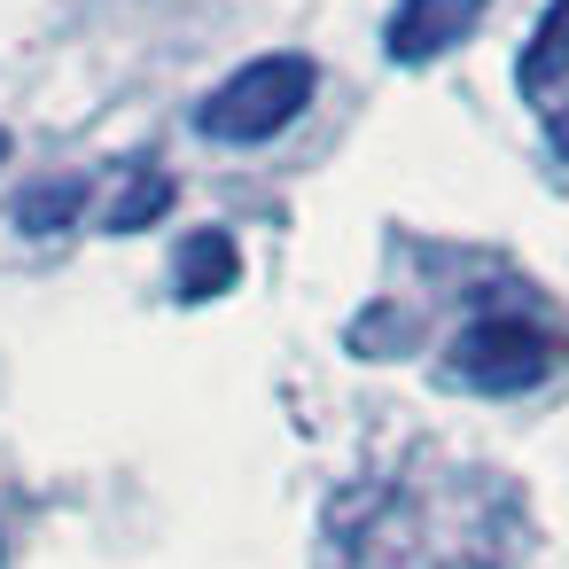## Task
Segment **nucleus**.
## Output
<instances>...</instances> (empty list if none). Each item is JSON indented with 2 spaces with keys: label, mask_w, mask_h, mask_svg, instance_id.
<instances>
[{
  "label": "nucleus",
  "mask_w": 569,
  "mask_h": 569,
  "mask_svg": "<svg viewBox=\"0 0 569 569\" xmlns=\"http://www.w3.org/2000/svg\"><path fill=\"white\" fill-rule=\"evenodd\" d=\"M234 281H242V250H234L227 227H196V234L172 250V297H180V305H219Z\"/></svg>",
  "instance_id": "20e7f679"
},
{
  "label": "nucleus",
  "mask_w": 569,
  "mask_h": 569,
  "mask_svg": "<svg viewBox=\"0 0 569 569\" xmlns=\"http://www.w3.org/2000/svg\"><path fill=\"white\" fill-rule=\"evenodd\" d=\"M546 141H553V157H561V164H569V102H561V110H553V118H546Z\"/></svg>",
  "instance_id": "6e6552de"
},
{
  "label": "nucleus",
  "mask_w": 569,
  "mask_h": 569,
  "mask_svg": "<svg viewBox=\"0 0 569 569\" xmlns=\"http://www.w3.org/2000/svg\"><path fill=\"white\" fill-rule=\"evenodd\" d=\"M312 102H320V63L297 56V48H273V56L234 63V71L196 102V133H203L211 149H266V141H281Z\"/></svg>",
  "instance_id": "f257e3e1"
},
{
  "label": "nucleus",
  "mask_w": 569,
  "mask_h": 569,
  "mask_svg": "<svg viewBox=\"0 0 569 569\" xmlns=\"http://www.w3.org/2000/svg\"><path fill=\"white\" fill-rule=\"evenodd\" d=\"M515 87L530 102H553L569 87V0H546L538 9V24H530V40L515 56Z\"/></svg>",
  "instance_id": "39448f33"
},
{
  "label": "nucleus",
  "mask_w": 569,
  "mask_h": 569,
  "mask_svg": "<svg viewBox=\"0 0 569 569\" xmlns=\"http://www.w3.org/2000/svg\"><path fill=\"white\" fill-rule=\"evenodd\" d=\"M172 203H180V180L141 172V180H126V188H118V203H110V234H149Z\"/></svg>",
  "instance_id": "0eeeda50"
},
{
  "label": "nucleus",
  "mask_w": 569,
  "mask_h": 569,
  "mask_svg": "<svg viewBox=\"0 0 569 569\" xmlns=\"http://www.w3.org/2000/svg\"><path fill=\"white\" fill-rule=\"evenodd\" d=\"M0 561H9V553H0Z\"/></svg>",
  "instance_id": "9d476101"
},
{
  "label": "nucleus",
  "mask_w": 569,
  "mask_h": 569,
  "mask_svg": "<svg viewBox=\"0 0 569 569\" xmlns=\"http://www.w3.org/2000/svg\"><path fill=\"white\" fill-rule=\"evenodd\" d=\"M0 172H9V126H0Z\"/></svg>",
  "instance_id": "1a4fd4ad"
},
{
  "label": "nucleus",
  "mask_w": 569,
  "mask_h": 569,
  "mask_svg": "<svg viewBox=\"0 0 569 569\" xmlns=\"http://www.w3.org/2000/svg\"><path fill=\"white\" fill-rule=\"evenodd\" d=\"M79 211H87V180H40V188L17 196V227H24L32 242H40V234H63Z\"/></svg>",
  "instance_id": "423d86ee"
},
{
  "label": "nucleus",
  "mask_w": 569,
  "mask_h": 569,
  "mask_svg": "<svg viewBox=\"0 0 569 569\" xmlns=\"http://www.w3.org/2000/svg\"><path fill=\"white\" fill-rule=\"evenodd\" d=\"M561 343L522 320V312H476L452 343H445V382L452 390H476V398H522L553 375Z\"/></svg>",
  "instance_id": "f03ea898"
},
{
  "label": "nucleus",
  "mask_w": 569,
  "mask_h": 569,
  "mask_svg": "<svg viewBox=\"0 0 569 569\" xmlns=\"http://www.w3.org/2000/svg\"><path fill=\"white\" fill-rule=\"evenodd\" d=\"M483 9L491 0H398V9L382 17V56L398 71H429V63L460 56L483 32Z\"/></svg>",
  "instance_id": "7ed1b4c3"
}]
</instances>
